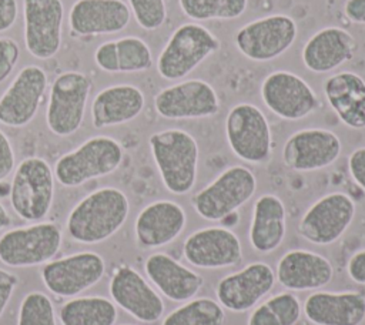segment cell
Listing matches in <instances>:
<instances>
[{
    "label": "cell",
    "instance_id": "60d3db41",
    "mask_svg": "<svg viewBox=\"0 0 365 325\" xmlns=\"http://www.w3.org/2000/svg\"><path fill=\"white\" fill-rule=\"evenodd\" d=\"M346 275L355 284L365 285V248L351 255L346 262Z\"/></svg>",
    "mask_w": 365,
    "mask_h": 325
},
{
    "label": "cell",
    "instance_id": "3957f363",
    "mask_svg": "<svg viewBox=\"0 0 365 325\" xmlns=\"http://www.w3.org/2000/svg\"><path fill=\"white\" fill-rule=\"evenodd\" d=\"M123 160L124 148L115 138L94 135L63 154L56 161L53 171L60 185L74 188L113 174L120 168Z\"/></svg>",
    "mask_w": 365,
    "mask_h": 325
},
{
    "label": "cell",
    "instance_id": "f35d334b",
    "mask_svg": "<svg viewBox=\"0 0 365 325\" xmlns=\"http://www.w3.org/2000/svg\"><path fill=\"white\" fill-rule=\"evenodd\" d=\"M348 171L355 184L365 192V147H358L349 154Z\"/></svg>",
    "mask_w": 365,
    "mask_h": 325
},
{
    "label": "cell",
    "instance_id": "ba28073f",
    "mask_svg": "<svg viewBox=\"0 0 365 325\" xmlns=\"http://www.w3.org/2000/svg\"><path fill=\"white\" fill-rule=\"evenodd\" d=\"M61 228L51 221L9 229L0 235V262L11 268L44 265L61 248Z\"/></svg>",
    "mask_w": 365,
    "mask_h": 325
},
{
    "label": "cell",
    "instance_id": "5b68a950",
    "mask_svg": "<svg viewBox=\"0 0 365 325\" xmlns=\"http://www.w3.org/2000/svg\"><path fill=\"white\" fill-rule=\"evenodd\" d=\"M218 37L200 23L178 26L158 54L155 67L160 77L177 81L192 73L220 48Z\"/></svg>",
    "mask_w": 365,
    "mask_h": 325
},
{
    "label": "cell",
    "instance_id": "d4e9b609",
    "mask_svg": "<svg viewBox=\"0 0 365 325\" xmlns=\"http://www.w3.org/2000/svg\"><path fill=\"white\" fill-rule=\"evenodd\" d=\"M302 311L314 325H361L365 319V294L318 291L305 299Z\"/></svg>",
    "mask_w": 365,
    "mask_h": 325
},
{
    "label": "cell",
    "instance_id": "30bf717a",
    "mask_svg": "<svg viewBox=\"0 0 365 325\" xmlns=\"http://www.w3.org/2000/svg\"><path fill=\"white\" fill-rule=\"evenodd\" d=\"M298 36L295 20L287 14H271L244 24L234 36L237 50L248 60L264 63L287 53Z\"/></svg>",
    "mask_w": 365,
    "mask_h": 325
},
{
    "label": "cell",
    "instance_id": "5bb4252c",
    "mask_svg": "<svg viewBox=\"0 0 365 325\" xmlns=\"http://www.w3.org/2000/svg\"><path fill=\"white\" fill-rule=\"evenodd\" d=\"M261 98L271 113L287 121L302 120L319 107L312 87L299 76L285 70L272 71L262 80Z\"/></svg>",
    "mask_w": 365,
    "mask_h": 325
},
{
    "label": "cell",
    "instance_id": "7bdbcfd3",
    "mask_svg": "<svg viewBox=\"0 0 365 325\" xmlns=\"http://www.w3.org/2000/svg\"><path fill=\"white\" fill-rule=\"evenodd\" d=\"M344 14L349 21L365 26V0H345Z\"/></svg>",
    "mask_w": 365,
    "mask_h": 325
},
{
    "label": "cell",
    "instance_id": "83f0119b",
    "mask_svg": "<svg viewBox=\"0 0 365 325\" xmlns=\"http://www.w3.org/2000/svg\"><path fill=\"white\" fill-rule=\"evenodd\" d=\"M144 105V93L137 86H108L91 101V124L94 128H106L130 123L143 113Z\"/></svg>",
    "mask_w": 365,
    "mask_h": 325
},
{
    "label": "cell",
    "instance_id": "1f68e13d",
    "mask_svg": "<svg viewBox=\"0 0 365 325\" xmlns=\"http://www.w3.org/2000/svg\"><path fill=\"white\" fill-rule=\"evenodd\" d=\"M302 305L292 292H279L257 305L247 325H297Z\"/></svg>",
    "mask_w": 365,
    "mask_h": 325
},
{
    "label": "cell",
    "instance_id": "4316f807",
    "mask_svg": "<svg viewBox=\"0 0 365 325\" xmlns=\"http://www.w3.org/2000/svg\"><path fill=\"white\" fill-rule=\"evenodd\" d=\"M322 91L338 120L352 130L365 128V80L354 71H339L325 78Z\"/></svg>",
    "mask_w": 365,
    "mask_h": 325
},
{
    "label": "cell",
    "instance_id": "4fadbf2b",
    "mask_svg": "<svg viewBox=\"0 0 365 325\" xmlns=\"http://www.w3.org/2000/svg\"><path fill=\"white\" fill-rule=\"evenodd\" d=\"M154 108L165 120H198L220 111L215 88L205 80L191 78L161 88L154 96Z\"/></svg>",
    "mask_w": 365,
    "mask_h": 325
},
{
    "label": "cell",
    "instance_id": "e0dca14e",
    "mask_svg": "<svg viewBox=\"0 0 365 325\" xmlns=\"http://www.w3.org/2000/svg\"><path fill=\"white\" fill-rule=\"evenodd\" d=\"M339 137L327 128H302L282 145L281 158L287 168L298 172L318 171L332 165L341 155Z\"/></svg>",
    "mask_w": 365,
    "mask_h": 325
},
{
    "label": "cell",
    "instance_id": "52a82bcc",
    "mask_svg": "<svg viewBox=\"0 0 365 325\" xmlns=\"http://www.w3.org/2000/svg\"><path fill=\"white\" fill-rule=\"evenodd\" d=\"M227 143L241 161L261 165L272 155L269 123L259 107L251 103L232 105L224 121Z\"/></svg>",
    "mask_w": 365,
    "mask_h": 325
},
{
    "label": "cell",
    "instance_id": "f546056e",
    "mask_svg": "<svg viewBox=\"0 0 365 325\" xmlns=\"http://www.w3.org/2000/svg\"><path fill=\"white\" fill-rule=\"evenodd\" d=\"M96 66L106 73H141L153 66L150 46L137 36L101 43L94 51Z\"/></svg>",
    "mask_w": 365,
    "mask_h": 325
},
{
    "label": "cell",
    "instance_id": "9a60e30c",
    "mask_svg": "<svg viewBox=\"0 0 365 325\" xmlns=\"http://www.w3.org/2000/svg\"><path fill=\"white\" fill-rule=\"evenodd\" d=\"M24 46L37 60L53 58L61 47L64 4L61 0H23Z\"/></svg>",
    "mask_w": 365,
    "mask_h": 325
},
{
    "label": "cell",
    "instance_id": "ee69618b",
    "mask_svg": "<svg viewBox=\"0 0 365 325\" xmlns=\"http://www.w3.org/2000/svg\"><path fill=\"white\" fill-rule=\"evenodd\" d=\"M11 224V215L9 214L4 204L0 201V231L7 228Z\"/></svg>",
    "mask_w": 365,
    "mask_h": 325
},
{
    "label": "cell",
    "instance_id": "f1b7e54d",
    "mask_svg": "<svg viewBox=\"0 0 365 325\" xmlns=\"http://www.w3.org/2000/svg\"><path fill=\"white\" fill-rule=\"evenodd\" d=\"M287 234V210L275 194L259 195L252 207L248 239L254 251L269 254L284 241Z\"/></svg>",
    "mask_w": 365,
    "mask_h": 325
},
{
    "label": "cell",
    "instance_id": "8fae6325",
    "mask_svg": "<svg viewBox=\"0 0 365 325\" xmlns=\"http://www.w3.org/2000/svg\"><path fill=\"white\" fill-rule=\"evenodd\" d=\"M355 211V201L348 194H325L302 214L297 227L298 234L314 245H331L351 227Z\"/></svg>",
    "mask_w": 365,
    "mask_h": 325
},
{
    "label": "cell",
    "instance_id": "7c38bea8",
    "mask_svg": "<svg viewBox=\"0 0 365 325\" xmlns=\"http://www.w3.org/2000/svg\"><path fill=\"white\" fill-rule=\"evenodd\" d=\"M106 272L104 258L94 251H81L51 259L40 271L47 291L61 298H74L94 287Z\"/></svg>",
    "mask_w": 365,
    "mask_h": 325
},
{
    "label": "cell",
    "instance_id": "d6986e66",
    "mask_svg": "<svg viewBox=\"0 0 365 325\" xmlns=\"http://www.w3.org/2000/svg\"><path fill=\"white\" fill-rule=\"evenodd\" d=\"M185 261L200 269H222L237 267L242 259L238 235L225 227H205L191 232L184 244Z\"/></svg>",
    "mask_w": 365,
    "mask_h": 325
},
{
    "label": "cell",
    "instance_id": "ab89813d",
    "mask_svg": "<svg viewBox=\"0 0 365 325\" xmlns=\"http://www.w3.org/2000/svg\"><path fill=\"white\" fill-rule=\"evenodd\" d=\"M17 285L19 277L6 268H0V318L6 311Z\"/></svg>",
    "mask_w": 365,
    "mask_h": 325
},
{
    "label": "cell",
    "instance_id": "8992f818",
    "mask_svg": "<svg viewBox=\"0 0 365 325\" xmlns=\"http://www.w3.org/2000/svg\"><path fill=\"white\" fill-rule=\"evenodd\" d=\"M257 191V177L245 165H231L191 200L194 211L207 221H222L247 204Z\"/></svg>",
    "mask_w": 365,
    "mask_h": 325
},
{
    "label": "cell",
    "instance_id": "7402d4cb",
    "mask_svg": "<svg viewBox=\"0 0 365 325\" xmlns=\"http://www.w3.org/2000/svg\"><path fill=\"white\" fill-rule=\"evenodd\" d=\"M130 19L124 0H76L68 11V27L76 37H96L123 31Z\"/></svg>",
    "mask_w": 365,
    "mask_h": 325
},
{
    "label": "cell",
    "instance_id": "74e56055",
    "mask_svg": "<svg viewBox=\"0 0 365 325\" xmlns=\"http://www.w3.org/2000/svg\"><path fill=\"white\" fill-rule=\"evenodd\" d=\"M16 168V154L7 134L0 130V182H3Z\"/></svg>",
    "mask_w": 365,
    "mask_h": 325
},
{
    "label": "cell",
    "instance_id": "9c48e42d",
    "mask_svg": "<svg viewBox=\"0 0 365 325\" xmlns=\"http://www.w3.org/2000/svg\"><path fill=\"white\" fill-rule=\"evenodd\" d=\"M91 87V80L76 70L63 71L54 78L46 108V124L54 135L68 137L80 130Z\"/></svg>",
    "mask_w": 365,
    "mask_h": 325
},
{
    "label": "cell",
    "instance_id": "484cf974",
    "mask_svg": "<svg viewBox=\"0 0 365 325\" xmlns=\"http://www.w3.org/2000/svg\"><path fill=\"white\" fill-rule=\"evenodd\" d=\"M356 51V41L341 27H324L314 33L302 47L301 58L307 70L324 74L351 61Z\"/></svg>",
    "mask_w": 365,
    "mask_h": 325
},
{
    "label": "cell",
    "instance_id": "8d00e7d4",
    "mask_svg": "<svg viewBox=\"0 0 365 325\" xmlns=\"http://www.w3.org/2000/svg\"><path fill=\"white\" fill-rule=\"evenodd\" d=\"M20 58L19 43L7 36H0V84L9 78Z\"/></svg>",
    "mask_w": 365,
    "mask_h": 325
},
{
    "label": "cell",
    "instance_id": "44dd1931",
    "mask_svg": "<svg viewBox=\"0 0 365 325\" xmlns=\"http://www.w3.org/2000/svg\"><path fill=\"white\" fill-rule=\"evenodd\" d=\"M187 214L171 200H157L147 204L135 217L134 237L143 249H155L175 241L184 231Z\"/></svg>",
    "mask_w": 365,
    "mask_h": 325
},
{
    "label": "cell",
    "instance_id": "cb8c5ba5",
    "mask_svg": "<svg viewBox=\"0 0 365 325\" xmlns=\"http://www.w3.org/2000/svg\"><path fill=\"white\" fill-rule=\"evenodd\" d=\"M144 272L154 287L173 302L192 299L204 285L202 277L165 252H154L144 261Z\"/></svg>",
    "mask_w": 365,
    "mask_h": 325
},
{
    "label": "cell",
    "instance_id": "e575fe53",
    "mask_svg": "<svg viewBox=\"0 0 365 325\" xmlns=\"http://www.w3.org/2000/svg\"><path fill=\"white\" fill-rule=\"evenodd\" d=\"M17 325H57L50 296L40 291L29 292L19 306Z\"/></svg>",
    "mask_w": 365,
    "mask_h": 325
},
{
    "label": "cell",
    "instance_id": "ffe728a7",
    "mask_svg": "<svg viewBox=\"0 0 365 325\" xmlns=\"http://www.w3.org/2000/svg\"><path fill=\"white\" fill-rule=\"evenodd\" d=\"M108 291L111 301L140 322H157L164 314L160 294L131 265H121L113 272Z\"/></svg>",
    "mask_w": 365,
    "mask_h": 325
},
{
    "label": "cell",
    "instance_id": "d6a6232c",
    "mask_svg": "<svg viewBox=\"0 0 365 325\" xmlns=\"http://www.w3.org/2000/svg\"><path fill=\"white\" fill-rule=\"evenodd\" d=\"M224 321L225 312L218 301L194 296L167 314L161 325H224Z\"/></svg>",
    "mask_w": 365,
    "mask_h": 325
},
{
    "label": "cell",
    "instance_id": "603a6c76",
    "mask_svg": "<svg viewBox=\"0 0 365 325\" xmlns=\"http://www.w3.org/2000/svg\"><path fill=\"white\" fill-rule=\"evenodd\" d=\"M275 279L289 291H317L334 278L331 261L309 249H291L277 262Z\"/></svg>",
    "mask_w": 365,
    "mask_h": 325
},
{
    "label": "cell",
    "instance_id": "b9f144b4",
    "mask_svg": "<svg viewBox=\"0 0 365 325\" xmlns=\"http://www.w3.org/2000/svg\"><path fill=\"white\" fill-rule=\"evenodd\" d=\"M19 17L17 0H0V33L10 30Z\"/></svg>",
    "mask_w": 365,
    "mask_h": 325
},
{
    "label": "cell",
    "instance_id": "d590c367",
    "mask_svg": "<svg viewBox=\"0 0 365 325\" xmlns=\"http://www.w3.org/2000/svg\"><path fill=\"white\" fill-rule=\"evenodd\" d=\"M127 4L137 24L147 31L158 30L167 20L165 0H127Z\"/></svg>",
    "mask_w": 365,
    "mask_h": 325
},
{
    "label": "cell",
    "instance_id": "ac0fdd59",
    "mask_svg": "<svg viewBox=\"0 0 365 325\" xmlns=\"http://www.w3.org/2000/svg\"><path fill=\"white\" fill-rule=\"evenodd\" d=\"M275 281V272L267 262H251L218 281L217 301L231 312H247L272 291Z\"/></svg>",
    "mask_w": 365,
    "mask_h": 325
},
{
    "label": "cell",
    "instance_id": "836d02e7",
    "mask_svg": "<svg viewBox=\"0 0 365 325\" xmlns=\"http://www.w3.org/2000/svg\"><path fill=\"white\" fill-rule=\"evenodd\" d=\"M178 4L194 21L234 20L245 13L248 0H178Z\"/></svg>",
    "mask_w": 365,
    "mask_h": 325
},
{
    "label": "cell",
    "instance_id": "7a4b0ae2",
    "mask_svg": "<svg viewBox=\"0 0 365 325\" xmlns=\"http://www.w3.org/2000/svg\"><path fill=\"white\" fill-rule=\"evenodd\" d=\"M148 145L165 190L174 195L188 194L198 174L197 140L185 130L167 128L153 133Z\"/></svg>",
    "mask_w": 365,
    "mask_h": 325
},
{
    "label": "cell",
    "instance_id": "277c9868",
    "mask_svg": "<svg viewBox=\"0 0 365 325\" xmlns=\"http://www.w3.org/2000/svg\"><path fill=\"white\" fill-rule=\"evenodd\" d=\"M56 177L51 165L41 157H27L14 168L9 201L14 214L27 222L43 221L54 201Z\"/></svg>",
    "mask_w": 365,
    "mask_h": 325
},
{
    "label": "cell",
    "instance_id": "6da1fadb",
    "mask_svg": "<svg viewBox=\"0 0 365 325\" xmlns=\"http://www.w3.org/2000/svg\"><path fill=\"white\" fill-rule=\"evenodd\" d=\"M130 201L120 188L101 187L83 197L68 212L66 228L80 244H100L124 225Z\"/></svg>",
    "mask_w": 365,
    "mask_h": 325
},
{
    "label": "cell",
    "instance_id": "2e32d148",
    "mask_svg": "<svg viewBox=\"0 0 365 325\" xmlns=\"http://www.w3.org/2000/svg\"><path fill=\"white\" fill-rule=\"evenodd\" d=\"M47 83L44 68L24 66L0 96V124L13 128L30 124L44 100Z\"/></svg>",
    "mask_w": 365,
    "mask_h": 325
},
{
    "label": "cell",
    "instance_id": "4dcf8cb0",
    "mask_svg": "<svg viewBox=\"0 0 365 325\" xmlns=\"http://www.w3.org/2000/svg\"><path fill=\"white\" fill-rule=\"evenodd\" d=\"M117 306L106 296H74L58 312L61 325H114Z\"/></svg>",
    "mask_w": 365,
    "mask_h": 325
}]
</instances>
